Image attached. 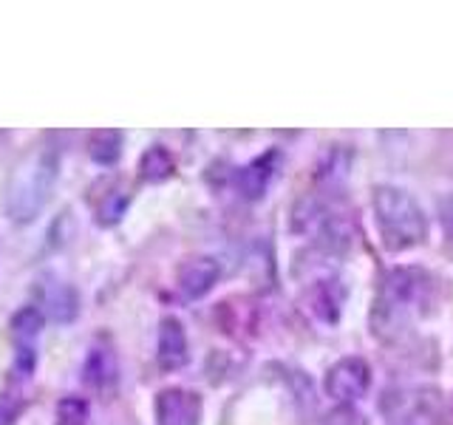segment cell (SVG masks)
I'll list each match as a JSON object with an SVG mask.
<instances>
[{
    "label": "cell",
    "mask_w": 453,
    "mask_h": 425,
    "mask_svg": "<svg viewBox=\"0 0 453 425\" xmlns=\"http://www.w3.org/2000/svg\"><path fill=\"white\" fill-rule=\"evenodd\" d=\"M82 380L91 391L99 397H111L119 386V360L113 346H108L105 340H96V344L85 354L82 363Z\"/></svg>",
    "instance_id": "obj_5"
},
{
    "label": "cell",
    "mask_w": 453,
    "mask_h": 425,
    "mask_svg": "<svg viewBox=\"0 0 453 425\" xmlns=\"http://www.w3.org/2000/svg\"><path fill=\"white\" fill-rule=\"evenodd\" d=\"M42 323H46V318H42V312L35 304L18 309V312H14L12 323H9L14 344H35L40 329H42Z\"/></svg>",
    "instance_id": "obj_12"
},
{
    "label": "cell",
    "mask_w": 453,
    "mask_h": 425,
    "mask_svg": "<svg viewBox=\"0 0 453 425\" xmlns=\"http://www.w3.org/2000/svg\"><path fill=\"white\" fill-rule=\"evenodd\" d=\"M127 205H131V193H127V190H108L103 196V202L96 205V221L103 224V227L119 224V219L125 216Z\"/></svg>",
    "instance_id": "obj_14"
},
{
    "label": "cell",
    "mask_w": 453,
    "mask_h": 425,
    "mask_svg": "<svg viewBox=\"0 0 453 425\" xmlns=\"http://www.w3.org/2000/svg\"><path fill=\"white\" fill-rule=\"evenodd\" d=\"M219 275H221V267L216 259H210V255H196V259H188L179 267L176 287H179L181 298L198 301V298H204L212 287H216Z\"/></svg>",
    "instance_id": "obj_7"
},
{
    "label": "cell",
    "mask_w": 453,
    "mask_h": 425,
    "mask_svg": "<svg viewBox=\"0 0 453 425\" xmlns=\"http://www.w3.org/2000/svg\"><path fill=\"white\" fill-rule=\"evenodd\" d=\"M202 397L188 389H165L156 394V425H198Z\"/></svg>",
    "instance_id": "obj_6"
},
{
    "label": "cell",
    "mask_w": 453,
    "mask_h": 425,
    "mask_svg": "<svg viewBox=\"0 0 453 425\" xmlns=\"http://www.w3.org/2000/svg\"><path fill=\"white\" fill-rule=\"evenodd\" d=\"M57 425H88V403L82 397H63L54 411Z\"/></svg>",
    "instance_id": "obj_16"
},
{
    "label": "cell",
    "mask_w": 453,
    "mask_h": 425,
    "mask_svg": "<svg viewBox=\"0 0 453 425\" xmlns=\"http://www.w3.org/2000/svg\"><path fill=\"white\" fill-rule=\"evenodd\" d=\"M372 386V368L360 358H343L337 360L329 375H326V394L337 403H351L363 397Z\"/></svg>",
    "instance_id": "obj_4"
},
{
    "label": "cell",
    "mask_w": 453,
    "mask_h": 425,
    "mask_svg": "<svg viewBox=\"0 0 453 425\" xmlns=\"http://www.w3.org/2000/svg\"><path fill=\"white\" fill-rule=\"evenodd\" d=\"M173 170H176V159L165 145H150L139 159V176L145 182H153V184L170 179L173 176Z\"/></svg>",
    "instance_id": "obj_10"
},
{
    "label": "cell",
    "mask_w": 453,
    "mask_h": 425,
    "mask_svg": "<svg viewBox=\"0 0 453 425\" xmlns=\"http://www.w3.org/2000/svg\"><path fill=\"white\" fill-rule=\"evenodd\" d=\"M332 283L334 281H320L318 287L309 292V304H311V309L318 312V318H323V321H334L337 312H340V295L337 298L329 295L334 290Z\"/></svg>",
    "instance_id": "obj_15"
},
{
    "label": "cell",
    "mask_w": 453,
    "mask_h": 425,
    "mask_svg": "<svg viewBox=\"0 0 453 425\" xmlns=\"http://www.w3.org/2000/svg\"><path fill=\"white\" fill-rule=\"evenodd\" d=\"M35 306L51 323H71L80 315V295L68 281L46 273L35 287Z\"/></svg>",
    "instance_id": "obj_3"
},
{
    "label": "cell",
    "mask_w": 453,
    "mask_h": 425,
    "mask_svg": "<svg viewBox=\"0 0 453 425\" xmlns=\"http://www.w3.org/2000/svg\"><path fill=\"white\" fill-rule=\"evenodd\" d=\"M278 162H280V153L278 151H269L264 156H258L255 162L244 165L235 174V188L238 193L255 202V198H261L269 188V182H273L275 170H278Z\"/></svg>",
    "instance_id": "obj_8"
},
{
    "label": "cell",
    "mask_w": 453,
    "mask_h": 425,
    "mask_svg": "<svg viewBox=\"0 0 453 425\" xmlns=\"http://www.w3.org/2000/svg\"><path fill=\"white\" fill-rule=\"evenodd\" d=\"M442 221L448 227V233L453 236V198H448V202L442 205Z\"/></svg>",
    "instance_id": "obj_18"
},
{
    "label": "cell",
    "mask_w": 453,
    "mask_h": 425,
    "mask_svg": "<svg viewBox=\"0 0 453 425\" xmlns=\"http://www.w3.org/2000/svg\"><path fill=\"white\" fill-rule=\"evenodd\" d=\"M156 358L165 372H176L184 363H188V335H184V326L176 318H165L159 323V346H156Z\"/></svg>",
    "instance_id": "obj_9"
},
{
    "label": "cell",
    "mask_w": 453,
    "mask_h": 425,
    "mask_svg": "<svg viewBox=\"0 0 453 425\" xmlns=\"http://www.w3.org/2000/svg\"><path fill=\"white\" fill-rule=\"evenodd\" d=\"M60 174V153L54 145H40L14 170L6 198V212L14 224H32L49 205Z\"/></svg>",
    "instance_id": "obj_1"
},
{
    "label": "cell",
    "mask_w": 453,
    "mask_h": 425,
    "mask_svg": "<svg viewBox=\"0 0 453 425\" xmlns=\"http://www.w3.org/2000/svg\"><path fill=\"white\" fill-rule=\"evenodd\" d=\"M374 219L380 227L382 244L400 252L408 247H417L428 238V219L419 207V202L403 188L380 184L374 190Z\"/></svg>",
    "instance_id": "obj_2"
},
{
    "label": "cell",
    "mask_w": 453,
    "mask_h": 425,
    "mask_svg": "<svg viewBox=\"0 0 453 425\" xmlns=\"http://www.w3.org/2000/svg\"><path fill=\"white\" fill-rule=\"evenodd\" d=\"M88 156L96 165H117L122 156V134L119 131H94L88 136Z\"/></svg>",
    "instance_id": "obj_11"
},
{
    "label": "cell",
    "mask_w": 453,
    "mask_h": 425,
    "mask_svg": "<svg viewBox=\"0 0 453 425\" xmlns=\"http://www.w3.org/2000/svg\"><path fill=\"white\" fill-rule=\"evenodd\" d=\"M35 368H37L35 344H14V360H12V372H9L12 386H26V382L32 380Z\"/></svg>",
    "instance_id": "obj_13"
},
{
    "label": "cell",
    "mask_w": 453,
    "mask_h": 425,
    "mask_svg": "<svg viewBox=\"0 0 453 425\" xmlns=\"http://www.w3.org/2000/svg\"><path fill=\"white\" fill-rule=\"evenodd\" d=\"M18 414H20L18 397H6V400H0V425H14Z\"/></svg>",
    "instance_id": "obj_17"
}]
</instances>
